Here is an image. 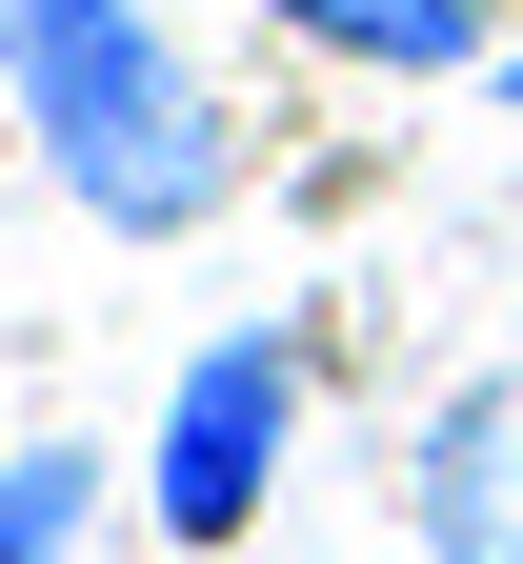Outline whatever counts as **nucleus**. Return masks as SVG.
I'll use <instances>...</instances> for the list:
<instances>
[{
    "label": "nucleus",
    "mask_w": 523,
    "mask_h": 564,
    "mask_svg": "<svg viewBox=\"0 0 523 564\" xmlns=\"http://www.w3.org/2000/svg\"><path fill=\"white\" fill-rule=\"evenodd\" d=\"M282 423H303V343H201L182 403H162V524L182 544H242L262 524V484H282Z\"/></svg>",
    "instance_id": "2"
},
{
    "label": "nucleus",
    "mask_w": 523,
    "mask_h": 564,
    "mask_svg": "<svg viewBox=\"0 0 523 564\" xmlns=\"http://www.w3.org/2000/svg\"><path fill=\"white\" fill-rule=\"evenodd\" d=\"M61 524H81V464L21 444V464H0V564H61Z\"/></svg>",
    "instance_id": "5"
},
{
    "label": "nucleus",
    "mask_w": 523,
    "mask_h": 564,
    "mask_svg": "<svg viewBox=\"0 0 523 564\" xmlns=\"http://www.w3.org/2000/svg\"><path fill=\"white\" fill-rule=\"evenodd\" d=\"M403 524H423V564H523V364H483L403 444Z\"/></svg>",
    "instance_id": "3"
},
{
    "label": "nucleus",
    "mask_w": 523,
    "mask_h": 564,
    "mask_svg": "<svg viewBox=\"0 0 523 564\" xmlns=\"http://www.w3.org/2000/svg\"><path fill=\"white\" fill-rule=\"evenodd\" d=\"M0 101H21V141L61 162V202L121 242H182L221 223V101H201V61L141 21V0H0Z\"/></svg>",
    "instance_id": "1"
},
{
    "label": "nucleus",
    "mask_w": 523,
    "mask_h": 564,
    "mask_svg": "<svg viewBox=\"0 0 523 564\" xmlns=\"http://www.w3.org/2000/svg\"><path fill=\"white\" fill-rule=\"evenodd\" d=\"M262 21H303L323 61H383V82H443V61H483L464 0H262Z\"/></svg>",
    "instance_id": "4"
}]
</instances>
